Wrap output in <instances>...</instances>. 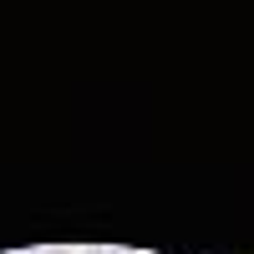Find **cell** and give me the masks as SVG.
<instances>
[{"label":"cell","mask_w":254,"mask_h":254,"mask_svg":"<svg viewBox=\"0 0 254 254\" xmlns=\"http://www.w3.org/2000/svg\"><path fill=\"white\" fill-rule=\"evenodd\" d=\"M87 254H112V249H87Z\"/></svg>","instance_id":"1"},{"label":"cell","mask_w":254,"mask_h":254,"mask_svg":"<svg viewBox=\"0 0 254 254\" xmlns=\"http://www.w3.org/2000/svg\"><path fill=\"white\" fill-rule=\"evenodd\" d=\"M112 254H127V249H112Z\"/></svg>","instance_id":"3"},{"label":"cell","mask_w":254,"mask_h":254,"mask_svg":"<svg viewBox=\"0 0 254 254\" xmlns=\"http://www.w3.org/2000/svg\"><path fill=\"white\" fill-rule=\"evenodd\" d=\"M46 254H66V249H46Z\"/></svg>","instance_id":"2"}]
</instances>
